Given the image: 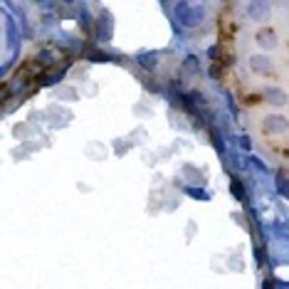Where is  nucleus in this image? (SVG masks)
<instances>
[{
	"label": "nucleus",
	"mask_w": 289,
	"mask_h": 289,
	"mask_svg": "<svg viewBox=\"0 0 289 289\" xmlns=\"http://www.w3.org/2000/svg\"><path fill=\"white\" fill-rule=\"evenodd\" d=\"M257 45L265 47V50H272V47L277 45L274 32H272V30H262V32H257Z\"/></svg>",
	"instance_id": "20e7f679"
},
{
	"label": "nucleus",
	"mask_w": 289,
	"mask_h": 289,
	"mask_svg": "<svg viewBox=\"0 0 289 289\" xmlns=\"http://www.w3.org/2000/svg\"><path fill=\"white\" fill-rule=\"evenodd\" d=\"M156 59H158V57H156L154 52H146V55H141V57H138V62H141L143 67H149V69L156 67Z\"/></svg>",
	"instance_id": "6e6552de"
},
{
	"label": "nucleus",
	"mask_w": 289,
	"mask_h": 289,
	"mask_svg": "<svg viewBox=\"0 0 289 289\" xmlns=\"http://www.w3.org/2000/svg\"><path fill=\"white\" fill-rule=\"evenodd\" d=\"M203 18H205V10L198 5V8H191V13H188V18H186V27H195V25H200L203 22Z\"/></svg>",
	"instance_id": "39448f33"
},
{
	"label": "nucleus",
	"mask_w": 289,
	"mask_h": 289,
	"mask_svg": "<svg viewBox=\"0 0 289 289\" xmlns=\"http://www.w3.org/2000/svg\"><path fill=\"white\" fill-rule=\"evenodd\" d=\"M208 55L215 59V57H218V47H210V50H208Z\"/></svg>",
	"instance_id": "f8f14e48"
},
{
	"label": "nucleus",
	"mask_w": 289,
	"mask_h": 289,
	"mask_svg": "<svg viewBox=\"0 0 289 289\" xmlns=\"http://www.w3.org/2000/svg\"><path fill=\"white\" fill-rule=\"evenodd\" d=\"M265 94H267V101H272V104H277V106L287 104V94H284L282 89H267Z\"/></svg>",
	"instance_id": "0eeeda50"
},
{
	"label": "nucleus",
	"mask_w": 289,
	"mask_h": 289,
	"mask_svg": "<svg viewBox=\"0 0 289 289\" xmlns=\"http://www.w3.org/2000/svg\"><path fill=\"white\" fill-rule=\"evenodd\" d=\"M250 67L255 69V75H267V72L272 69V62L267 55H252L250 57Z\"/></svg>",
	"instance_id": "7ed1b4c3"
},
{
	"label": "nucleus",
	"mask_w": 289,
	"mask_h": 289,
	"mask_svg": "<svg viewBox=\"0 0 289 289\" xmlns=\"http://www.w3.org/2000/svg\"><path fill=\"white\" fill-rule=\"evenodd\" d=\"M188 13H191V5L186 3V0H178V3H175V8H173V15L178 18V22H186Z\"/></svg>",
	"instance_id": "423d86ee"
},
{
	"label": "nucleus",
	"mask_w": 289,
	"mask_h": 289,
	"mask_svg": "<svg viewBox=\"0 0 289 289\" xmlns=\"http://www.w3.org/2000/svg\"><path fill=\"white\" fill-rule=\"evenodd\" d=\"M186 193L191 195V198H200V200H208V195L200 191V188H186Z\"/></svg>",
	"instance_id": "1a4fd4ad"
},
{
	"label": "nucleus",
	"mask_w": 289,
	"mask_h": 289,
	"mask_svg": "<svg viewBox=\"0 0 289 289\" xmlns=\"http://www.w3.org/2000/svg\"><path fill=\"white\" fill-rule=\"evenodd\" d=\"M247 13H250V18H252V20H265V18H270L272 8H270L267 0H252L250 8H247Z\"/></svg>",
	"instance_id": "f257e3e1"
},
{
	"label": "nucleus",
	"mask_w": 289,
	"mask_h": 289,
	"mask_svg": "<svg viewBox=\"0 0 289 289\" xmlns=\"http://www.w3.org/2000/svg\"><path fill=\"white\" fill-rule=\"evenodd\" d=\"M230 191H232V195H235L237 200H242V198H245V193H242V186H240V183H232V186H230Z\"/></svg>",
	"instance_id": "9d476101"
},
{
	"label": "nucleus",
	"mask_w": 289,
	"mask_h": 289,
	"mask_svg": "<svg viewBox=\"0 0 289 289\" xmlns=\"http://www.w3.org/2000/svg\"><path fill=\"white\" fill-rule=\"evenodd\" d=\"M265 129H267L270 134H284V131L289 129V121H287L284 116L274 114V116H267V119H265Z\"/></svg>",
	"instance_id": "f03ea898"
},
{
	"label": "nucleus",
	"mask_w": 289,
	"mask_h": 289,
	"mask_svg": "<svg viewBox=\"0 0 289 289\" xmlns=\"http://www.w3.org/2000/svg\"><path fill=\"white\" fill-rule=\"evenodd\" d=\"M186 69H191V72L195 69V72H198V59H193V57H188V59H186Z\"/></svg>",
	"instance_id": "9b49d317"
}]
</instances>
